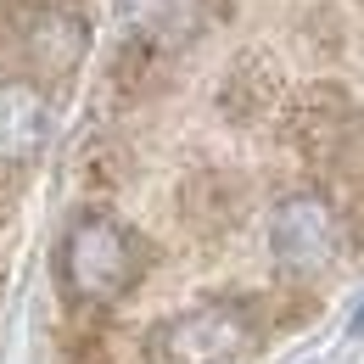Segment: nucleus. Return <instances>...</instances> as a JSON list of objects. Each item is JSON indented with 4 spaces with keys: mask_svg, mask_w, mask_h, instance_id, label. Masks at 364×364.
Wrapping results in <instances>:
<instances>
[{
    "mask_svg": "<svg viewBox=\"0 0 364 364\" xmlns=\"http://www.w3.org/2000/svg\"><path fill=\"white\" fill-rule=\"evenodd\" d=\"M269 252L274 264L297 280L331 269L342 252V213L319 196V191H291L280 196L269 213Z\"/></svg>",
    "mask_w": 364,
    "mask_h": 364,
    "instance_id": "5",
    "label": "nucleus"
},
{
    "mask_svg": "<svg viewBox=\"0 0 364 364\" xmlns=\"http://www.w3.org/2000/svg\"><path fill=\"white\" fill-rule=\"evenodd\" d=\"M353 331H359V336H364V309H359V314H353Z\"/></svg>",
    "mask_w": 364,
    "mask_h": 364,
    "instance_id": "10",
    "label": "nucleus"
},
{
    "mask_svg": "<svg viewBox=\"0 0 364 364\" xmlns=\"http://www.w3.org/2000/svg\"><path fill=\"white\" fill-rule=\"evenodd\" d=\"M264 342V314L252 297H213L157 319L140 342L146 364H241Z\"/></svg>",
    "mask_w": 364,
    "mask_h": 364,
    "instance_id": "3",
    "label": "nucleus"
},
{
    "mask_svg": "<svg viewBox=\"0 0 364 364\" xmlns=\"http://www.w3.org/2000/svg\"><path fill=\"white\" fill-rule=\"evenodd\" d=\"M90 56V17L68 0H11L0 6V68L6 79L62 85Z\"/></svg>",
    "mask_w": 364,
    "mask_h": 364,
    "instance_id": "1",
    "label": "nucleus"
},
{
    "mask_svg": "<svg viewBox=\"0 0 364 364\" xmlns=\"http://www.w3.org/2000/svg\"><path fill=\"white\" fill-rule=\"evenodd\" d=\"M219 101H225V112L235 118V124L269 118L274 107H280V73L269 68V56H241V62L230 68Z\"/></svg>",
    "mask_w": 364,
    "mask_h": 364,
    "instance_id": "7",
    "label": "nucleus"
},
{
    "mask_svg": "<svg viewBox=\"0 0 364 364\" xmlns=\"http://www.w3.org/2000/svg\"><path fill=\"white\" fill-rule=\"evenodd\" d=\"M50 140V101L28 79H0V168H23Z\"/></svg>",
    "mask_w": 364,
    "mask_h": 364,
    "instance_id": "6",
    "label": "nucleus"
},
{
    "mask_svg": "<svg viewBox=\"0 0 364 364\" xmlns=\"http://www.w3.org/2000/svg\"><path fill=\"white\" fill-rule=\"evenodd\" d=\"M185 213L191 219H208V213L230 219L235 213V180L230 174H196V180L185 185Z\"/></svg>",
    "mask_w": 364,
    "mask_h": 364,
    "instance_id": "8",
    "label": "nucleus"
},
{
    "mask_svg": "<svg viewBox=\"0 0 364 364\" xmlns=\"http://www.w3.org/2000/svg\"><path fill=\"white\" fill-rule=\"evenodd\" d=\"M196 17H213V11H230V0H185Z\"/></svg>",
    "mask_w": 364,
    "mask_h": 364,
    "instance_id": "9",
    "label": "nucleus"
},
{
    "mask_svg": "<svg viewBox=\"0 0 364 364\" xmlns=\"http://www.w3.org/2000/svg\"><path fill=\"white\" fill-rule=\"evenodd\" d=\"M286 140L303 163L314 168H348L364 146V107L348 85H303L286 107Z\"/></svg>",
    "mask_w": 364,
    "mask_h": 364,
    "instance_id": "4",
    "label": "nucleus"
},
{
    "mask_svg": "<svg viewBox=\"0 0 364 364\" xmlns=\"http://www.w3.org/2000/svg\"><path fill=\"white\" fill-rule=\"evenodd\" d=\"M146 274V241L112 213H85L56 247V280L73 303H118Z\"/></svg>",
    "mask_w": 364,
    "mask_h": 364,
    "instance_id": "2",
    "label": "nucleus"
}]
</instances>
